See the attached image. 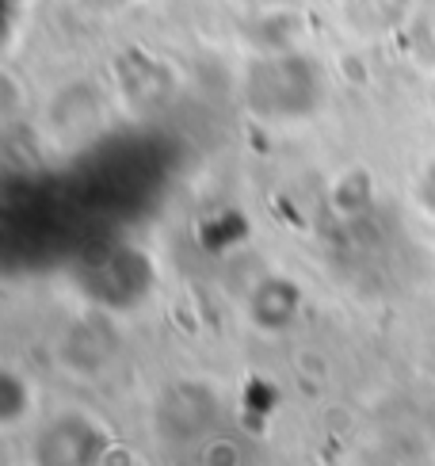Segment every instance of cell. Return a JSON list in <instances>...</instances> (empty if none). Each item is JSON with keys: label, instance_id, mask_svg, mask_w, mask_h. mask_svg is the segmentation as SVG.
<instances>
[{"label": "cell", "instance_id": "obj_1", "mask_svg": "<svg viewBox=\"0 0 435 466\" xmlns=\"http://www.w3.org/2000/svg\"><path fill=\"white\" fill-rule=\"evenodd\" d=\"M115 436L100 413L85 405H62L27 429V466H100Z\"/></svg>", "mask_w": 435, "mask_h": 466}, {"label": "cell", "instance_id": "obj_2", "mask_svg": "<svg viewBox=\"0 0 435 466\" xmlns=\"http://www.w3.org/2000/svg\"><path fill=\"white\" fill-rule=\"evenodd\" d=\"M0 420H5V429L15 432V429H31L38 420L35 413V379L19 375L15 367L8 363L5 367V379H0Z\"/></svg>", "mask_w": 435, "mask_h": 466}, {"label": "cell", "instance_id": "obj_3", "mask_svg": "<svg viewBox=\"0 0 435 466\" xmlns=\"http://www.w3.org/2000/svg\"><path fill=\"white\" fill-rule=\"evenodd\" d=\"M417 203H420L424 215H431V218H435V161H431V165H424L420 180H417Z\"/></svg>", "mask_w": 435, "mask_h": 466}]
</instances>
